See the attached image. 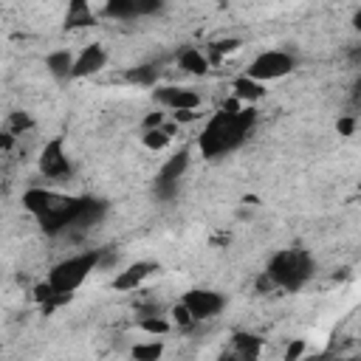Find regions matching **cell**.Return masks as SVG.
Wrapping results in <instances>:
<instances>
[{
    "mask_svg": "<svg viewBox=\"0 0 361 361\" xmlns=\"http://www.w3.org/2000/svg\"><path fill=\"white\" fill-rule=\"evenodd\" d=\"M39 172L51 180H59V178H68L71 175V158L65 152V141L62 138H51L45 141V147L39 149Z\"/></svg>",
    "mask_w": 361,
    "mask_h": 361,
    "instance_id": "52a82bcc",
    "label": "cell"
},
{
    "mask_svg": "<svg viewBox=\"0 0 361 361\" xmlns=\"http://www.w3.org/2000/svg\"><path fill=\"white\" fill-rule=\"evenodd\" d=\"M158 271V265L155 262H149V259H141V262H133V265H127L124 271H118L116 274V279H113V288L116 290H135L147 276H152Z\"/></svg>",
    "mask_w": 361,
    "mask_h": 361,
    "instance_id": "7c38bea8",
    "label": "cell"
},
{
    "mask_svg": "<svg viewBox=\"0 0 361 361\" xmlns=\"http://www.w3.org/2000/svg\"><path fill=\"white\" fill-rule=\"evenodd\" d=\"M25 212H31L39 226L51 234L65 231L71 226H90L104 214V203L96 197H73V195H59L54 189L31 186L23 195Z\"/></svg>",
    "mask_w": 361,
    "mask_h": 361,
    "instance_id": "6da1fadb",
    "label": "cell"
},
{
    "mask_svg": "<svg viewBox=\"0 0 361 361\" xmlns=\"http://www.w3.org/2000/svg\"><path fill=\"white\" fill-rule=\"evenodd\" d=\"M104 65H107V51L102 48V42H90V45H85L79 54H73L71 79H87V76L99 73Z\"/></svg>",
    "mask_w": 361,
    "mask_h": 361,
    "instance_id": "8fae6325",
    "label": "cell"
},
{
    "mask_svg": "<svg viewBox=\"0 0 361 361\" xmlns=\"http://www.w3.org/2000/svg\"><path fill=\"white\" fill-rule=\"evenodd\" d=\"M293 68H296L293 54L279 51V48H268V51L257 54V56L248 62L245 76H251V79H257V82H274V79L288 76Z\"/></svg>",
    "mask_w": 361,
    "mask_h": 361,
    "instance_id": "5b68a950",
    "label": "cell"
},
{
    "mask_svg": "<svg viewBox=\"0 0 361 361\" xmlns=\"http://www.w3.org/2000/svg\"><path fill=\"white\" fill-rule=\"evenodd\" d=\"M234 347H237V353H240L243 358H259V353H262V338L254 336V333H237V336H234Z\"/></svg>",
    "mask_w": 361,
    "mask_h": 361,
    "instance_id": "ac0fdd59",
    "label": "cell"
},
{
    "mask_svg": "<svg viewBox=\"0 0 361 361\" xmlns=\"http://www.w3.org/2000/svg\"><path fill=\"white\" fill-rule=\"evenodd\" d=\"M130 355H133L135 361H158V358L164 355V344H161L158 338H152V341L135 344V347L130 350Z\"/></svg>",
    "mask_w": 361,
    "mask_h": 361,
    "instance_id": "d6986e66",
    "label": "cell"
},
{
    "mask_svg": "<svg viewBox=\"0 0 361 361\" xmlns=\"http://www.w3.org/2000/svg\"><path fill=\"white\" fill-rule=\"evenodd\" d=\"M93 23H96V14L90 8V0H68L65 28H85V25H93Z\"/></svg>",
    "mask_w": 361,
    "mask_h": 361,
    "instance_id": "4fadbf2b",
    "label": "cell"
},
{
    "mask_svg": "<svg viewBox=\"0 0 361 361\" xmlns=\"http://www.w3.org/2000/svg\"><path fill=\"white\" fill-rule=\"evenodd\" d=\"M231 90H234V99L243 102V104H251V102L262 99V93H265L262 82H257V79H251V76H245V73L231 82Z\"/></svg>",
    "mask_w": 361,
    "mask_h": 361,
    "instance_id": "9a60e30c",
    "label": "cell"
},
{
    "mask_svg": "<svg viewBox=\"0 0 361 361\" xmlns=\"http://www.w3.org/2000/svg\"><path fill=\"white\" fill-rule=\"evenodd\" d=\"M172 133H175V124H161V127L144 130L141 141H144L147 149H164V147L172 141Z\"/></svg>",
    "mask_w": 361,
    "mask_h": 361,
    "instance_id": "e0dca14e",
    "label": "cell"
},
{
    "mask_svg": "<svg viewBox=\"0 0 361 361\" xmlns=\"http://www.w3.org/2000/svg\"><path fill=\"white\" fill-rule=\"evenodd\" d=\"M99 262H102V254L96 251V248H90V251H82V254H73V257H65V259H59L51 271H48V285L56 290V293H65V296H71L76 288H82V282L99 268Z\"/></svg>",
    "mask_w": 361,
    "mask_h": 361,
    "instance_id": "277c9868",
    "label": "cell"
},
{
    "mask_svg": "<svg viewBox=\"0 0 361 361\" xmlns=\"http://www.w3.org/2000/svg\"><path fill=\"white\" fill-rule=\"evenodd\" d=\"M45 71H48L54 79H59V82L71 79V71H73V54H71L68 48H56V51H51V54L45 56Z\"/></svg>",
    "mask_w": 361,
    "mask_h": 361,
    "instance_id": "5bb4252c",
    "label": "cell"
},
{
    "mask_svg": "<svg viewBox=\"0 0 361 361\" xmlns=\"http://www.w3.org/2000/svg\"><path fill=\"white\" fill-rule=\"evenodd\" d=\"M172 118H175V124H180V121H192V118H197V110H175Z\"/></svg>",
    "mask_w": 361,
    "mask_h": 361,
    "instance_id": "f1b7e54d",
    "label": "cell"
},
{
    "mask_svg": "<svg viewBox=\"0 0 361 361\" xmlns=\"http://www.w3.org/2000/svg\"><path fill=\"white\" fill-rule=\"evenodd\" d=\"M237 48H240V39H234V37L212 42V51H214V54H228V51H237Z\"/></svg>",
    "mask_w": 361,
    "mask_h": 361,
    "instance_id": "cb8c5ba5",
    "label": "cell"
},
{
    "mask_svg": "<svg viewBox=\"0 0 361 361\" xmlns=\"http://www.w3.org/2000/svg\"><path fill=\"white\" fill-rule=\"evenodd\" d=\"M302 353H305V341H293L285 350V361H296V358H302Z\"/></svg>",
    "mask_w": 361,
    "mask_h": 361,
    "instance_id": "4316f807",
    "label": "cell"
},
{
    "mask_svg": "<svg viewBox=\"0 0 361 361\" xmlns=\"http://www.w3.org/2000/svg\"><path fill=\"white\" fill-rule=\"evenodd\" d=\"M152 99L164 110H197L200 107V93L195 87H178V85H164L152 90Z\"/></svg>",
    "mask_w": 361,
    "mask_h": 361,
    "instance_id": "9c48e42d",
    "label": "cell"
},
{
    "mask_svg": "<svg viewBox=\"0 0 361 361\" xmlns=\"http://www.w3.org/2000/svg\"><path fill=\"white\" fill-rule=\"evenodd\" d=\"M6 130L14 133V135H23V133L34 130V118H31V113H25V110H14V113H8Z\"/></svg>",
    "mask_w": 361,
    "mask_h": 361,
    "instance_id": "44dd1931",
    "label": "cell"
},
{
    "mask_svg": "<svg viewBox=\"0 0 361 361\" xmlns=\"http://www.w3.org/2000/svg\"><path fill=\"white\" fill-rule=\"evenodd\" d=\"M169 313H172V324H175V327H180V330H189L192 324H197V322L192 319V313H189V307H186L183 302H178Z\"/></svg>",
    "mask_w": 361,
    "mask_h": 361,
    "instance_id": "603a6c76",
    "label": "cell"
},
{
    "mask_svg": "<svg viewBox=\"0 0 361 361\" xmlns=\"http://www.w3.org/2000/svg\"><path fill=\"white\" fill-rule=\"evenodd\" d=\"M254 121H257V110L251 104H243L237 99L223 104V110H217L206 121V127L197 138L200 152L206 158H217V155H226V152L237 149L245 141V135L251 133Z\"/></svg>",
    "mask_w": 361,
    "mask_h": 361,
    "instance_id": "7a4b0ae2",
    "label": "cell"
},
{
    "mask_svg": "<svg viewBox=\"0 0 361 361\" xmlns=\"http://www.w3.org/2000/svg\"><path fill=\"white\" fill-rule=\"evenodd\" d=\"M127 79L135 82V85H147V87H152V85L158 82V65H138V68L127 71Z\"/></svg>",
    "mask_w": 361,
    "mask_h": 361,
    "instance_id": "7402d4cb",
    "label": "cell"
},
{
    "mask_svg": "<svg viewBox=\"0 0 361 361\" xmlns=\"http://www.w3.org/2000/svg\"><path fill=\"white\" fill-rule=\"evenodd\" d=\"M338 135H353L355 133V118L353 116H344V118H338Z\"/></svg>",
    "mask_w": 361,
    "mask_h": 361,
    "instance_id": "d4e9b609",
    "label": "cell"
},
{
    "mask_svg": "<svg viewBox=\"0 0 361 361\" xmlns=\"http://www.w3.org/2000/svg\"><path fill=\"white\" fill-rule=\"evenodd\" d=\"M180 302L189 307V313H192L195 322L212 319V316H217L226 307V296L217 293V290H209V288H192V290L183 293Z\"/></svg>",
    "mask_w": 361,
    "mask_h": 361,
    "instance_id": "ba28073f",
    "label": "cell"
},
{
    "mask_svg": "<svg viewBox=\"0 0 361 361\" xmlns=\"http://www.w3.org/2000/svg\"><path fill=\"white\" fill-rule=\"evenodd\" d=\"M164 8V0H104V17L110 20H135L149 17Z\"/></svg>",
    "mask_w": 361,
    "mask_h": 361,
    "instance_id": "30bf717a",
    "label": "cell"
},
{
    "mask_svg": "<svg viewBox=\"0 0 361 361\" xmlns=\"http://www.w3.org/2000/svg\"><path fill=\"white\" fill-rule=\"evenodd\" d=\"M178 65H180L186 73L200 76V73L209 71V56H206L203 51H197V48H183V51L178 54Z\"/></svg>",
    "mask_w": 361,
    "mask_h": 361,
    "instance_id": "2e32d148",
    "label": "cell"
},
{
    "mask_svg": "<svg viewBox=\"0 0 361 361\" xmlns=\"http://www.w3.org/2000/svg\"><path fill=\"white\" fill-rule=\"evenodd\" d=\"M268 279L274 282V288L282 290H299L310 276H313V259L307 251L302 248H282L271 257L268 268H265Z\"/></svg>",
    "mask_w": 361,
    "mask_h": 361,
    "instance_id": "3957f363",
    "label": "cell"
},
{
    "mask_svg": "<svg viewBox=\"0 0 361 361\" xmlns=\"http://www.w3.org/2000/svg\"><path fill=\"white\" fill-rule=\"evenodd\" d=\"M161 124H164V113L161 110H155V113H149L144 118V130H152V127H161Z\"/></svg>",
    "mask_w": 361,
    "mask_h": 361,
    "instance_id": "83f0119b",
    "label": "cell"
},
{
    "mask_svg": "<svg viewBox=\"0 0 361 361\" xmlns=\"http://www.w3.org/2000/svg\"><path fill=\"white\" fill-rule=\"evenodd\" d=\"M14 141H17V135H14V133H8V130L3 127V130H0V152L14 149Z\"/></svg>",
    "mask_w": 361,
    "mask_h": 361,
    "instance_id": "484cf974",
    "label": "cell"
},
{
    "mask_svg": "<svg viewBox=\"0 0 361 361\" xmlns=\"http://www.w3.org/2000/svg\"><path fill=\"white\" fill-rule=\"evenodd\" d=\"M138 327H141L144 333H149V336H166V333L172 330V322L164 319V316H158V313H152V316H141Z\"/></svg>",
    "mask_w": 361,
    "mask_h": 361,
    "instance_id": "ffe728a7",
    "label": "cell"
},
{
    "mask_svg": "<svg viewBox=\"0 0 361 361\" xmlns=\"http://www.w3.org/2000/svg\"><path fill=\"white\" fill-rule=\"evenodd\" d=\"M186 169H189V149L183 147L180 152L169 155V158L164 161V166L158 169V178H155V192H158V197L169 200V197L178 192V183H180V178L186 175Z\"/></svg>",
    "mask_w": 361,
    "mask_h": 361,
    "instance_id": "8992f818",
    "label": "cell"
}]
</instances>
